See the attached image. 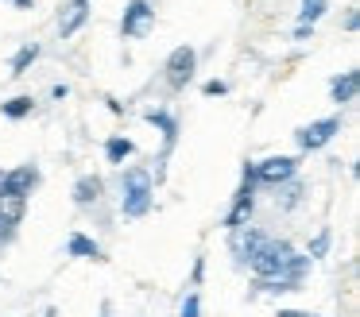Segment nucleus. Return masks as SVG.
I'll return each mask as SVG.
<instances>
[{
    "instance_id": "obj_8",
    "label": "nucleus",
    "mask_w": 360,
    "mask_h": 317,
    "mask_svg": "<svg viewBox=\"0 0 360 317\" xmlns=\"http://www.w3.org/2000/svg\"><path fill=\"white\" fill-rule=\"evenodd\" d=\"M86 20H89V0H70V4L63 8V15H58V35L74 39L86 27Z\"/></svg>"
},
{
    "instance_id": "obj_24",
    "label": "nucleus",
    "mask_w": 360,
    "mask_h": 317,
    "mask_svg": "<svg viewBox=\"0 0 360 317\" xmlns=\"http://www.w3.org/2000/svg\"><path fill=\"white\" fill-rule=\"evenodd\" d=\"M360 27V15H356V8H352L349 15H345V31H356Z\"/></svg>"
},
{
    "instance_id": "obj_11",
    "label": "nucleus",
    "mask_w": 360,
    "mask_h": 317,
    "mask_svg": "<svg viewBox=\"0 0 360 317\" xmlns=\"http://www.w3.org/2000/svg\"><path fill=\"white\" fill-rule=\"evenodd\" d=\"M101 193H105V182H101V174H82L78 182H74V205H97L101 201Z\"/></svg>"
},
{
    "instance_id": "obj_10",
    "label": "nucleus",
    "mask_w": 360,
    "mask_h": 317,
    "mask_svg": "<svg viewBox=\"0 0 360 317\" xmlns=\"http://www.w3.org/2000/svg\"><path fill=\"white\" fill-rule=\"evenodd\" d=\"M356 89H360V70H345V74H337L333 82H329L333 105H352V101H356Z\"/></svg>"
},
{
    "instance_id": "obj_14",
    "label": "nucleus",
    "mask_w": 360,
    "mask_h": 317,
    "mask_svg": "<svg viewBox=\"0 0 360 317\" xmlns=\"http://www.w3.org/2000/svg\"><path fill=\"white\" fill-rule=\"evenodd\" d=\"M136 155V143L128 136H112V139H105V159L112 162V167H124V159H132Z\"/></svg>"
},
{
    "instance_id": "obj_20",
    "label": "nucleus",
    "mask_w": 360,
    "mask_h": 317,
    "mask_svg": "<svg viewBox=\"0 0 360 317\" xmlns=\"http://www.w3.org/2000/svg\"><path fill=\"white\" fill-rule=\"evenodd\" d=\"M329 244H333V236H329V228H321L318 236L310 240V247H306V255H310V259H321V255L329 252Z\"/></svg>"
},
{
    "instance_id": "obj_16",
    "label": "nucleus",
    "mask_w": 360,
    "mask_h": 317,
    "mask_svg": "<svg viewBox=\"0 0 360 317\" xmlns=\"http://www.w3.org/2000/svg\"><path fill=\"white\" fill-rule=\"evenodd\" d=\"M275 205L279 209H295L298 201H302V182H298V178H290V182H283V186H275Z\"/></svg>"
},
{
    "instance_id": "obj_31",
    "label": "nucleus",
    "mask_w": 360,
    "mask_h": 317,
    "mask_svg": "<svg viewBox=\"0 0 360 317\" xmlns=\"http://www.w3.org/2000/svg\"><path fill=\"white\" fill-rule=\"evenodd\" d=\"M101 317H109V306H101Z\"/></svg>"
},
{
    "instance_id": "obj_9",
    "label": "nucleus",
    "mask_w": 360,
    "mask_h": 317,
    "mask_svg": "<svg viewBox=\"0 0 360 317\" xmlns=\"http://www.w3.org/2000/svg\"><path fill=\"white\" fill-rule=\"evenodd\" d=\"M267 240H271V236H267V232H259V228H236V232H233V240H229V244H233L236 259H240V263H248L252 255H256L259 247L267 244Z\"/></svg>"
},
{
    "instance_id": "obj_19",
    "label": "nucleus",
    "mask_w": 360,
    "mask_h": 317,
    "mask_svg": "<svg viewBox=\"0 0 360 317\" xmlns=\"http://www.w3.org/2000/svg\"><path fill=\"white\" fill-rule=\"evenodd\" d=\"M32 108H35L32 97H12V101H4V105H0V112L8 116V120H24V116H32Z\"/></svg>"
},
{
    "instance_id": "obj_13",
    "label": "nucleus",
    "mask_w": 360,
    "mask_h": 317,
    "mask_svg": "<svg viewBox=\"0 0 360 317\" xmlns=\"http://www.w3.org/2000/svg\"><path fill=\"white\" fill-rule=\"evenodd\" d=\"M66 255H74V259H101V244L94 236H86V232H74L66 240Z\"/></svg>"
},
{
    "instance_id": "obj_27",
    "label": "nucleus",
    "mask_w": 360,
    "mask_h": 317,
    "mask_svg": "<svg viewBox=\"0 0 360 317\" xmlns=\"http://www.w3.org/2000/svg\"><path fill=\"white\" fill-rule=\"evenodd\" d=\"M314 35V27H306V23H298V27H295V39H310Z\"/></svg>"
},
{
    "instance_id": "obj_5",
    "label": "nucleus",
    "mask_w": 360,
    "mask_h": 317,
    "mask_svg": "<svg viewBox=\"0 0 360 317\" xmlns=\"http://www.w3.org/2000/svg\"><path fill=\"white\" fill-rule=\"evenodd\" d=\"M151 23H155V4H151V0H132V4L124 8V15H120V35L143 39L151 31Z\"/></svg>"
},
{
    "instance_id": "obj_3",
    "label": "nucleus",
    "mask_w": 360,
    "mask_h": 317,
    "mask_svg": "<svg viewBox=\"0 0 360 317\" xmlns=\"http://www.w3.org/2000/svg\"><path fill=\"white\" fill-rule=\"evenodd\" d=\"M194 70H198V51L194 46H174L163 62V77L171 89H186L194 82Z\"/></svg>"
},
{
    "instance_id": "obj_18",
    "label": "nucleus",
    "mask_w": 360,
    "mask_h": 317,
    "mask_svg": "<svg viewBox=\"0 0 360 317\" xmlns=\"http://www.w3.org/2000/svg\"><path fill=\"white\" fill-rule=\"evenodd\" d=\"M326 8H329V0H302V4H298V23L314 27V23L326 15Z\"/></svg>"
},
{
    "instance_id": "obj_32",
    "label": "nucleus",
    "mask_w": 360,
    "mask_h": 317,
    "mask_svg": "<svg viewBox=\"0 0 360 317\" xmlns=\"http://www.w3.org/2000/svg\"><path fill=\"white\" fill-rule=\"evenodd\" d=\"M0 190H4V170H0Z\"/></svg>"
},
{
    "instance_id": "obj_28",
    "label": "nucleus",
    "mask_w": 360,
    "mask_h": 317,
    "mask_svg": "<svg viewBox=\"0 0 360 317\" xmlns=\"http://www.w3.org/2000/svg\"><path fill=\"white\" fill-rule=\"evenodd\" d=\"M202 275H205V259H198L194 263V283H202Z\"/></svg>"
},
{
    "instance_id": "obj_23",
    "label": "nucleus",
    "mask_w": 360,
    "mask_h": 317,
    "mask_svg": "<svg viewBox=\"0 0 360 317\" xmlns=\"http://www.w3.org/2000/svg\"><path fill=\"white\" fill-rule=\"evenodd\" d=\"M12 236H16V228L0 221V247H8V244H12Z\"/></svg>"
},
{
    "instance_id": "obj_1",
    "label": "nucleus",
    "mask_w": 360,
    "mask_h": 317,
    "mask_svg": "<svg viewBox=\"0 0 360 317\" xmlns=\"http://www.w3.org/2000/svg\"><path fill=\"white\" fill-rule=\"evenodd\" d=\"M151 205H155V182L143 167H128L124 178H120V213L124 216H148Z\"/></svg>"
},
{
    "instance_id": "obj_25",
    "label": "nucleus",
    "mask_w": 360,
    "mask_h": 317,
    "mask_svg": "<svg viewBox=\"0 0 360 317\" xmlns=\"http://www.w3.org/2000/svg\"><path fill=\"white\" fill-rule=\"evenodd\" d=\"M51 97H55V101H66V97H70V85H55V89H51Z\"/></svg>"
},
{
    "instance_id": "obj_26",
    "label": "nucleus",
    "mask_w": 360,
    "mask_h": 317,
    "mask_svg": "<svg viewBox=\"0 0 360 317\" xmlns=\"http://www.w3.org/2000/svg\"><path fill=\"white\" fill-rule=\"evenodd\" d=\"M275 317H310V313H306V309H279Z\"/></svg>"
},
{
    "instance_id": "obj_2",
    "label": "nucleus",
    "mask_w": 360,
    "mask_h": 317,
    "mask_svg": "<svg viewBox=\"0 0 360 317\" xmlns=\"http://www.w3.org/2000/svg\"><path fill=\"white\" fill-rule=\"evenodd\" d=\"M252 213H256V170H252V162H244V170H240V190L233 193V205H229V213H225V228H229V232L248 228Z\"/></svg>"
},
{
    "instance_id": "obj_30",
    "label": "nucleus",
    "mask_w": 360,
    "mask_h": 317,
    "mask_svg": "<svg viewBox=\"0 0 360 317\" xmlns=\"http://www.w3.org/2000/svg\"><path fill=\"white\" fill-rule=\"evenodd\" d=\"M43 317H58V309H55V306H47V313H43Z\"/></svg>"
},
{
    "instance_id": "obj_7",
    "label": "nucleus",
    "mask_w": 360,
    "mask_h": 317,
    "mask_svg": "<svg viewBox=\"0 0 360 317\" xmlns=\"http://www.w3.org/2000/svg\"><path fill=\"white\" fill-rule=\"evenodd\" d=\"M39 186V167H32V162H24V167L16 170H4V190L0 193H12V198H27V193Z\"/></svg>"
},
{
    "instance_id": "obj_22",
    "label": "nucleus",
    "mask_w": 360,
    "mask_h": 317,
    "mask_svg": "<svg viewBox=\"0 0 360 317\" xmlns=\"http://www.w3.org/2000/svg\"><path fill=\"white\" fill-rule=\"evenodd\" d=\"M202 93H205V97H225V93H229V85L213 77V82H205V85H202Z\"/></svg>"
},
{
    "instance_id": "obj_17",
    "label": "nucleus",
    "mask_w": 360,
    "mask_h": 317,
    "mask_svg": "<svg viewBox=\"0 0 360 317\" xmlns=\"http://www.w3.org/2000/svg\"><path fill=\"white\" fill-rule=\"evenodd\" d=\"M39 58V43H27V46H20L16 54H12V74H27V70H32V62Z\"/></svg>"
},
{
    "instance_id": "obj_12",
    "label": "nucleus",
    "mask_w": 360,
    "mask_h": 317,
    "mask_svg": "<svg viewBox=\"0 0 360 317\" xmlns=\"http://www.w3.org/2000/svg\"><path fill=\"white\" fill-rule=\"evenodd\" d=\"M143 120L155 124L159 136H163V151H171L174 139H179V120H174L171 112H163V108H148V112H143Z\"/></svg>"
},
{
    "instance_id": "obj_4",
    "label": "nucleus",
    "mask_w": 360,
    "mask_h": 317,
    "mask_svg": "<svg viewBox=\"0 0 360 317\" xmlns=\"http://www.w3.org/2000/svg\"><path fill=\"white\" fill-rule=\"evenodd\" d=\"M252 170H256V186H283V182H290V178H298V159H290V155H271V159H264V162H252Z\"/></svg>"
},
{
    "instance_id": "obj_6",
    "label": "nucleus",
    "mask_w": 360,
    "mask_h": 317,
    "mask_svg": "<svg viewBox=\"0 0 360 317\" xmlns=\"http://www.w3.org/2000/svg\"><path fill=\"white\" fill-rule=\"evenodd\" d=\"M341 131V116H326V120H314V124H306V128H298L295 131V139H298V151H321V147L329 143V139Z\"/></svg>"
},
{
    "instance_id": "obj_15",
    "label": "nucleus",
    "mask_w": 360,
    "mask_h": 317,
    "mask_svg": "<svg viewBox=\"0 0 360 317\" xmlns=\"http://www.w3.org/2000/svg\"><path fill=\"white\" fill-rule=\"evenodd\" d=\"M27 213V198H12V193H0V221L16 228Z\"/></svg>"
},
{
    "instance_id": "obj_21",
    "label": "nucleus",
    "mask_w": 360,
    "mask_h": 317,
    "mask_svg": "<svg viewBox=\"0 0 360 317\" xmlns=\"http://www.w3.org/2000/svg\"><path fill=\"white\" fill-rule=\"evenodd\" d=\"M179 317H202V298H198V294H186V302H182Z\"/></svg>"
},
{
    "instance_id": "obj_29",
    "label": "nucleus",
    "mask_w": 360,
    "mask_h": 317,
    "mask_svg": "<svg viewBox=\"0 0 360 317\" xmlns=\"http://www.w3.org/2000/svg\"><path fill=\"white\" fill-rule=\"evenodd\" d=\"M12 4H16V8H32V0H12Z\"/></svg>"
}]
</instances>
